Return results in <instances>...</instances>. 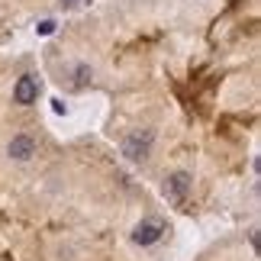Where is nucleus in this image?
<instances>
[{"label":"nucleus","mask_w":261,"mask_h":261,"mask_svg":"<svg viewBox=\"0 0 261 261\" xmlns=\"http://www.w3.org/2000/svg\"><path fill=\"white\" fill-rule=\"evenodd\" d=\"M152 142H155L152 129H136V133H129L123 139V155L129 162H145L148 152H152Z\"/></svg>","instance_id":"nucleus-1"},{"label":"nucleus","mask_w":261,"mask_h":261,"mask_svg":"<svg viewBox=\"0 0 261 261\" xmlns=\"http://www.w3.org/2000/svg\"><path fill=\"white\" fill-rule=\"evenodd\" d=\"M187 194H190V174L187 171H174L171 177L165 180V197H168L171 206H184Z\"/></svg>","instance_id":"nucleus-2"},{"label":"nucleus","mask_w":261,"mask_h":261,"mask_svg":"<svg viewBox=\"0 0 261 261\" xmlns=\"http://www.w3.org/2000/svg\"><path fill=\"white\" fill-rule=\"evenodd\" d=\"M162 236H165V223H162V219H142V223L133 229V242L136 245H155Z\"/></svg>","instance_id":"nucleus-3"},{"label":"nucleus","mask_w":261,"mask_h":261,"mask_svg":"<svg viewBox=\"0 0 261 261\" xmlns=\"http://www.w3.org/2000/svg\"><path fill=\"white\" fill-rule=\"evenodd\" d=\"M13 100H16L19 107H29V103H36V100H39V81H36L33 74H23V77L16 81Z\"/></svg>","instance_id":"nucleus-4"},{"label":"nucleus","mask_w":261,"mask_h":261,"mask_svg":"<svg viewBox=\"0 0 261 261\" xmlns=\"http://www.w3.org/2000/svg\"><path fill=\"white\" fill-rule=\"evenodd\" d=\"M7 155L16 158V162H29V158L36 155V139L33 136H13L7 145Z\"/></svg>","instance_id":"nucleus-5"},{"label":"nucleus","mask_w":261,"mask_h":261,"mask_svg":"<svg viewBox=\"0 0 261 261\" xmlns=\"http://www.w3.org/2000/svg\"><path fill=\"white\" fill-rule=\"evenodd\" d=\"M36 33H39V36H52V33H55V19H42V23L36 26Z\"/></svg>","instance_id":"nucleus-6"},{"label":"nucleus","mask_w":261,"mask_h":261,"mask_svg":"<svg viewBox=\"0 0 261 261\" xmlns=\"http://www.w3.org/2000/svg\"><path fill=\"white\" fill-rule=\"evenodd\" d=\"M65 10H71V7H81V4H87V0H58Z\"/></svg>","instance_id":"nucleus-7"}]
</instances>
